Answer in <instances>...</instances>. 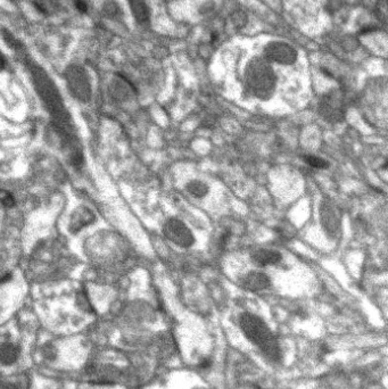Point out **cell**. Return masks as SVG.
I'll return each mask as SVG.
<instances>
[{"instance_id":"3957f363","label":"cell","mask_w":388,"mask_h":389,"mask_svg":"<svg viewBox=\"0 0 388 389\" xmlns=\"http://www.w3.org/2000/svg\"><path fill=\"white\" fill-rule=\"evenodd\" d=\"M248 82L253 91L261 97L265 93H270V90L275 85V78H273L272 71L268 66L261 64V65L254 66L253 70L249 72Z\"/></svg>"},{"instance_id":"8fae6325","label":"cell","mask_w":388,"mask_h":389,"mask_svg":"<svg viewBox=\"0 0 388 389\" xmlns=\"http://www.w3.org/2000/svg\"><path fill=\"white\" fill-rule=\"evenodd\" d=\"M186 188H187L189 194L196 198L205 197V196L208 194V190H210V188H208L207 184L199 180L190 181L189 183H187V187Z\"/></svg>"},{"instance_id":"e0dca14e","label":"cell","mask_w":388,"mask_h":389,"mask_svg":"<svg viewBox=\"0 0 388 389\" xmlns=\"http://www.w3.org/2000/svg\"><path fill=\"white\" fill-rule=\"evenodd\" d=\"M2 66H3V59H2V56L0 55V70L2 69Z\"/></svg>"},{"instance_id":"52a82bcc","label":"cell","mask_w":388,"mask_h":389,"mask_svg":"<svg viewBox=\"0 0 388 389\" xmlns=\"http://www.w3.org/2000/svg\"><path fill=\"white\" fill-rule=\"evenodd\" d=\"M252 260L258 266L275 265L283 259L279 252L270 251V249H257L252 254Z\"/></svg>"},{"instance_id":"6da1fadb","label":"cell","mask_w":388,"mask_h":389,"mask_svg":"<svg viewBox=\"0 0 388 389\" xmlns=\"http://www.w3.org/2000/svg\"><path fill=\"white\" fill-rule=\"evenodd\" d=\"M241 326L246 337L260 347V349L268 355L269 358L279 361L281 354L279 345L263 321L256 315L245 313L241 318Z\"/></svg>"},{"instance_id":"30bf717a","label":"cell","mask_w":388,"mask_h":389,"mask_svg":"<svg viewBox=\"0 0 388 389\" xmlns=\"http://www.w3.org/2000/svg\"><path fill=\"white\" fill-rule=\"evenodd\" d=\"M128 1L130 3L137 21L140 22V23L147 22L148 18H149V13H148V8L145 0H128Z\"/></svg>"},{"instance_id":"ba28073f","label":"cell","mask_w":388,"mask_h":389,"mask_svg":"<svg viewBox=\"0 0 388 389\" xmlns=\"http://www.w3.org/2000/svg\"><path fill=\"white\" fill-rule=\"evenodd\" d=\"M18 356H20V349L17 345L10 342L0 344V364H14L18 360Z\"/></svg>"},{"instance_id":"277c9868","label":"cell","mask_w":388,"mask_h":389,"mask_svg":"<svg viewBox=\"0 0 388 389\" xmlns=\"http://www.w3.org/2000/svg\"><path fill=\"white\" fill-rule=\"evenodd\" d=\"M319 111H320L322 118L329 121L330 123L341 122V121L344 120L345 109L343 101L335 93L323 97Z\"/></svg>"},{"instance_id":"5bb4252c","label":"cell","mask_w":388,"mask_h":389,"mask_svg":"<svg viewBox=\"0 0 388 389\" xmlns=\"http://www.w3.org/2000/svg\"><path fill=\"white\" fill-rule=\"evenodd\" d=\"M75 7H77V9L80 13H86L87 10H88V5H87V2L83 1V0H77V1H75Z\"/></svg>"},{"instance_id":"5b68a950","label":"cell","mask_w":388,"mask_h":389,"mask_svg":"<svg viewBox=\"0 0 388 389\" xmlns=\"http://www.w3.org/2000/svg\"><path fill=\"white\" fill-rule=\"evenodd\" d=\"M269 59L280 64H292L296 60V52L286 43H270L265 49Z\"/></svg>"},{"instance_id":"4fadbf2b","label":"cell","mask_w":388,"mask_h":389,"mask_svg":"<svg viewBox=\"0 0 388 389\" xmlns=\"http://www.w3.org/2000/svg\"><path fill=\"white\" fill-rule=\"evenodd\" d=\"M0 202L5 207H13L15 205L14 196L9 192H0Z\"/></svg>"},{"instance_id":"7a4b0ae2","label":"cell","mask_w":388,"mask_h":389,"mask_svg":"<svg viewBox=\"0 0 388 389\" xmlns=\"http://www.w3.org/2000/svg\"><path fill=\"white\" fill-rule=\"evenodd\" d=\"M165 237L177 246L189 248L195 244V237L184 222L178 218H170L163 229Z\"/></svg>"},{"instance_id":"2e32d148","label":"cell","mask_w":388,"mask_h":389,"mask_svg":"<svg viewBox=\"0 0 388 389\" xmlns=\"http://www.w3.org/2000/svg\"><path fill=\"white\" fill-rule=\"evenodd\" d=\"M218 39H219V35H218V33H216V32H212V33H211V43H214L215 41L218 40Z\"/></svg>"},{"instance_id":"ac0fdd59","label":"cell","mask_w":388,"mask_h":389,"mask_svg":"<svg viewBox=\"0 0 388 389\" xmlns=\"http://www.w3.org/2000/svg\"><path fill=\"white\" fill-rule=\"evenodd\" d=\"M0 389H7V388H6V387H3V386H2V385H1V384H0Z\"/></svg>"},{"instance_id":"7c38bea8","label":"cell","mask_w":388,"mask_h":389,"mask_svg":"<svg viewBox=\"0 0 388 389\" xmlns=\"http://www.w3.org/2000/svg\"><path fill=\"white\" fill-rule=\"evenodd\" d=\"M304 161L306 162L307 164L314 169H328L329 163L323 158H320L318 156H313V155H307V156L304 157Z\"/></svg>"},{"instance_id":"9c48e42d","label":"cell","mask_w":388,"mask_h":389,"mask_svg":"<svg viewBox=\"0 0 388 389\" xmlns=\"http://www.w3.org/2000/svg\"><path fill=\"white\" fill-rule=\"evenodd\" d=\"M321 218L323 226H326L327 230H329L330 232L337 231L338 226H340V217H338V214L335 212L332 205L323 204L321 211Z\"/></svg>"},{"instance_id":"8992f818","label":"cell","mask_w":388,"mask_h":389,"mask_svg":"<svg viewBox=\"0 0 388 389\" xmlns=\"http://www.w3.org/2000/svg\"><path fill=\"white\" fill-rule=\"evenodd\" d=\"M241 286L247 292H260L270 286V279L263 272L253 271L242 277Z\"/></svg>"},{"instance_id":"9a60e30c","label":"cell","mask_w":388,"mask_h":389,"mask_svg":"<svg viewBox=\"0 0 388 389\" xmlns=\"http://www.w3.org/2000/svg\"><path fill=\"white\" fill-rule=\"evenodd\" d=\"M198 366H199L200 369H203V370L210 369L211 366H212V361H211L208 357H205V358H203V360H201V361L199 362Z\"/></svg>"}]
</instances>
